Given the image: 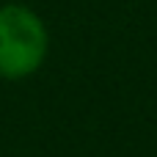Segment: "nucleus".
Here are the masks:
<instances>
[{"mask_svg":"<svg viewBox=\"0 0 157 157\" xmlns=\"http://www.w3.org/2000/svg\"><path fill=\"white\" fill-rule=\"evenodd\" d=\"M47 50L50 36L36 11L19 3L0 6V77H30L44 63Z\"/></svg>","mask_w":157,"mask_h":157,"instance_id":"obj_1","label":"nucleus"}]
</instances>
